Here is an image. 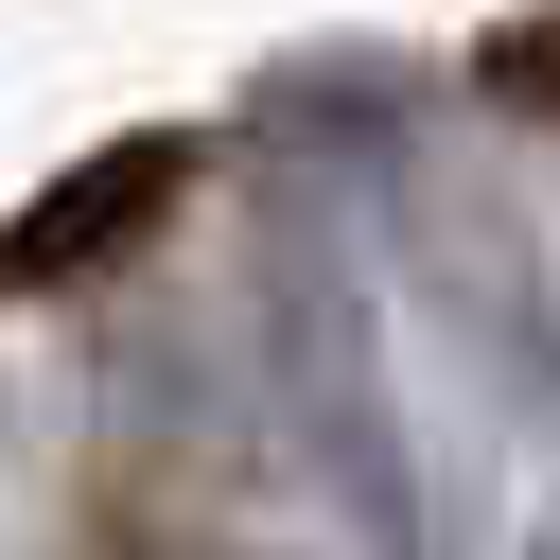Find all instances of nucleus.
Masks as SVG:
<instances>
[{
	"label": "nucleus",
	"instance_id": "nucleus-1",
	"mask_svg": "<svg viewBox=\"0 0 560 560\" xmlns=\"http://www.w3.org/2000/svg\"><path fill=\"white\" fill-rule=\"evenodd\" d=\"M262 455L280 490L315 508V542L350 560H420V438H402V385H385V298H368V245L280 175L262 192Z\"/></svg>",
	"mask_w": 560,
	"mask_h": 560
},
{
	"label": "nucleus",
	"instance_id": "nucleus-2",
	"mask_svg": "<svg viewBox=\"0 0 560 560\" xmlns=\"http://www.w3.org/2000/svg\"><path fill=\"white\" fill-rule=\"evenodd\" d=\"M192 175H210L192 122H122V140H88V158H52V175L0 210V298H105V280H140V245L192 210Z\"/></svg>",
	"mask_w": 560,
	"mask_h": 560
},
{
	"label": "nucleus",
	"instance_id": "nucleus-3",
	"mask_svg": "<svg viewBox=\"0 0 560 560\" xmlns=\"http://www.w3.org/2000/svg\"><path fill=\"white\" fill-rule=\"evenodd\" d=\"M455 88H472L490 122H542V140H560V0H525V18H490V35L455 52Z\"/></svg>",
	"mask_w": 560,
	"mask_h": 560
},
{
	"label": "nucleus",
	"instance_id": "nucleus-4",
	"mask_svg": "<svg viewBox=\"0 0 560 560\" xmlns=\"http://www.w3.org/2000/svg\"><path fill=\"white\" fill-rule=\"evenodd\" d=\"M525 560H560V508H542V525H525Z\"/></svg>",
	"mask_w": 560,
	"mask_h": 560
}]
</instances>
